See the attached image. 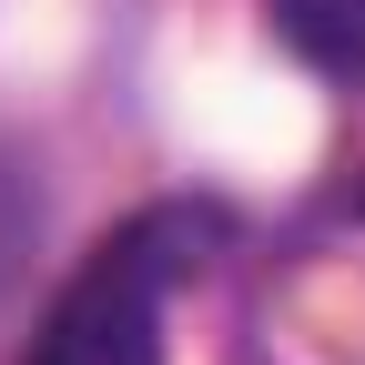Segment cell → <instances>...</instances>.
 <instances>
[{
	"instance_id": "6da1fadb",
	"label": "cell",
	"mask_w": 365,
	"mask_h": 365,
	"mask_svg": "<svg viewBox=\"0 0 365 365\" xmlns=\"http://www.w3.org/2000/svg\"><path fill=\"white\" fill-rule=\"evenodd\" d=\"M203 234L213 213L193 203H153L122 234H102L51 294V314L31 325L21 365H163V294L203 264Z\"/></svg>"
},
{
	"instance_id": "7a4b0ae2",
	"label": "cell",
	"mask_w": 365,
	"mask_h": 365,
	"mask_svg": "<svg viewBox=\"0 0 365 365\" xmlns=\"http://www.w3.org/2000/svg\"><path fill=\"white\" fill-rule=\"evenodd\" d=\"M274 21L304 61H325L335 81H365V0H274Z\"/></svg>"
}]
</instances>
